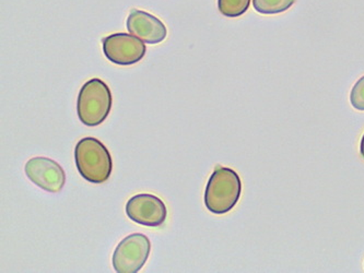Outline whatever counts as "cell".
<instances>
[{"instance_id":"cell-10","label":"cell","mask_w":364,"mask_h":273,"mask_svg":"<svg viewBox=\"0 0 364 273\" xmlns=\"http://www.w3.org/2000/svg\"><path fill=\"white\" fill-rule=\"evenodd\" d=\"M251 6V0H218V9L227 18L243 16Z\"/></svg>"},{"instance_id":"cell-12","label":"cell","mask_w":364,"mask_h":273,"mask_svg":"<svg viewBox=\"0 0 364 273\" xmlns=\"http://www.w3.org/2000/svg\"><path fill=\"white\" fill-rule=\"evenodd\" d=\"M360 154H361L362 158L364 159V134L362 136L361 144H360Z\"/></svg>"},{"instance_id":"cell-11","label":"cell","mask_w":364,"mask_h":273,"mask_svg":"<svg viewBox=\"0 0 364 273\" xmlns=\"http://www.w3.org/2000/svg\"><path fill=\"white\" fill-rule=\"evenodd\" d=\"M350 103L353 109L364 112V75L355 82L351 90Z\"/></svg>"},{"instance_id":"cell-3","label":"cell","mask_w":364,"mask_h":273,"mask_svg":"<svg viewBox=\"0 0 364 273\" xmlns=\"http://www.w3.org/2000/svg\"><path fill=\"white\" fill-rule=\"evenodd\" d=\"M113 97L109 85L99 78L90 79L81 87L77 100V114L88 127L101 125L111 113Z\"/></svg>"},{"instance_id":"cell-7","label":"cell","mask_w":364,"mask_h":273,"mask_svg":"<svg viewBox=\"0 0 364 273\" xmlns=\"http://www.w3.org/2000/svg\"><path fill=\"white\" fill-rule=\"evenodd\" d=\"M24 172L33 184L48 193H60L66 184L64 168L56 161L46 156L30 159L24 166Z\"/></svg>"},{"instance_id":"cell-2","label":"cell","mask_w":364,"mask_h":273,"mask_svg":"<svg viewBox=\"0 0 364 273\" xmlns=\"http://www.w3.org/2000/svg\"><path fill=\"white\" fill-rule=\"evenodd\" d=\"M75 163L79 174L92 184H103L109 181L113 171L109 151L93 136L79 140L75 148Z\"/></svg>"},{"instance_id":"cell-9","label":"cell","mask_w":364,"mask_h":273,"mask_svg":"<svg viewBox=\"0 0 364 273\" xmlns=\"http://www.w3.org/2000/svg\"><path fill=\"white\" fill-rule=\"evenodd\" d=\"M296 0H253L254 9L262 14H278L290 9Z\"/></svg>"},{"instance_id":"cell-4","label":"cell","mask_w":364,"mask_h":273,"mask_svg":"<svg viewBox=\"0 0 364 273\" xmlns=\"http://www.w3.org/2000/svg\"><path fill=\"white\" fill-rule=\"evenodd\" d=\"M151 252L149 237L134 233L121 240L114 250L112 264L117 273H137L147 262Z\"/></svg>"},{"instance_id":"cell-1","label":"cell","mask_w":364,"mask_h":273,"mask_svg":"<svg viewBox=\"0 0 364 273\" xmlns=\"http://www.w3.org/2000/svg\"><path fill=\"white\" fill-rule=\"evenodd\" d=\"M242 181L235 171L217 166L209 177L203 203L213 215H223L231 211L239 203Z\"/></svg>"},{"instance_id":"cell-5","label":"cell","mask_w":364,"mask_h":273,"mask_svg":"<svg viewBox=\"0 0 364 273\" xmlns=\"http://www.w3.org/2000/svg\"><path fill=\"white\" fill-rule=\"evenodd\" d=\"M102 48L107 60L119 66L137 64L147 53L144 41L127 33H114L102 40Z\"/></svg>"},{"instance_id":"cell-6","label":"cell","mask_w":364,"mask_h":273,"mask_svg":"<svg viewBox=\"0 0 364 273\" xmlns=\"http://www.w3.org/2000/svg\"><path fill=\"white\" fill-rule=\"evenodd\" d=\"M126 215L140 225L159 228L168 217V209L162 199L152 193H138L126 203Z\"/></svg>"},{"instance_id":"cell-8","label":"cell","mask_w":364,"mask_h":273,"mask_svg":"<svg viewBox=\"0 0 364 273\" xmlns=\"http://www.w3.org/2000/svg\"><path fill=\"white\" fill-rule=\"evenodd\" d=\"M128 32L147 44L164 42L168 36V28L161 20L144 10L133 9L126 21Z\"/></svg>"}]
</instances>
